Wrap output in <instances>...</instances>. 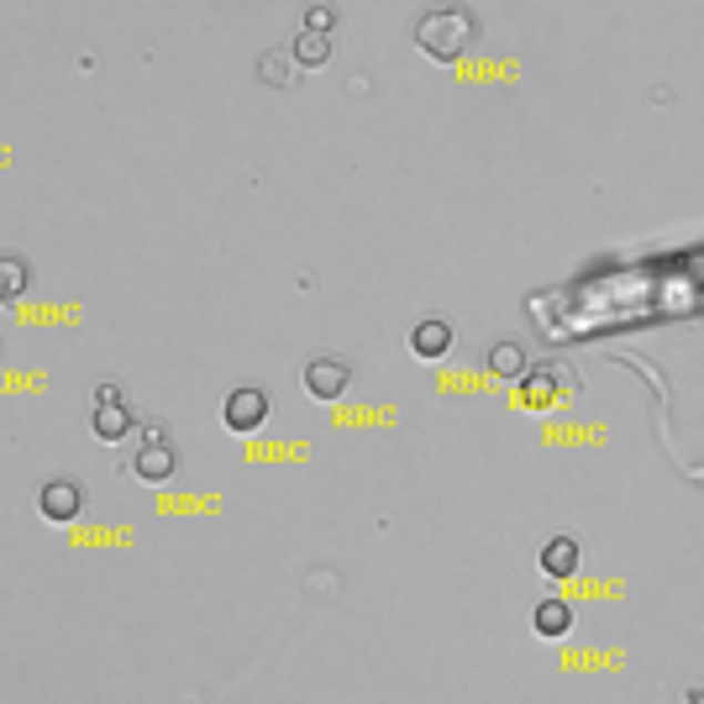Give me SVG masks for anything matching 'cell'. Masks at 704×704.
Listing matches in <instances>:
<instances>
[{"label": "cell", "mask_w": 704, "mask_h": 704, "mask_svg": "<svg viewBox=\"0 0 704 704\" xmlns=\"http://www.w3.org/2000/svg\"><path fill=\"white\" fill-rule=\"evenodd\" d=\"M473 42H479V17L468 6H431V11L416 17V48H421L426 59L452 63V59H463Z\"/></svg>", "instance_id": "1"}, {"label": "cell", "mask_w": 704, "mask_h": 704, "mask_svg": "<svg viewBox=\"0 0 704 704\" xmlns=\"http://www.w3.org/2000/svg\"><path fill=\"white\" fill-rule=\"evenodd\" d=\"M268 410H274L268 389H258V384H242V389H232V395H226L222 421H226V431H237V437H253V431L268 421Z\"/></svg>", "instance_id": "2"}, {"label": "cell", "mask_w": 704, "mask_h": 704, "mask_svg": "<svg viewBox=\"0 0 704 704\" xmlns=\"http://www.w3.org/2000/svg\"><path fill=\"white\" fill-rule=\"evenodd\" d=\"M132 405L121 400L116 384H101L95 389V405H90V431L101 437V442H121V437H132Z\"/></svg>", "instance_id": "3"}, {"label": "cell", "mask_w": 704, "mask_h": 704, "mask_svg": "<svg viewBox=\"0 0 704 704\" xmlns=\"http://www.w3.org/2000/svg\"><path fill=\"white\" fill-rule=\"evenodd\" d=\"M300 384L310 400H343L347 389H353V363H343L337 353H322V358L305 363Z\"/></svg>", "instance_id": "4"}, {"label": "cell", "mask_w": 704, "mask_h": 704, "mask_svg": "<svg viewBox=\"0 0 704 704\" xmlns=\"http://www.w3.org/2000/svg\"><path fill=\"white\" fill-rule=\"evenodd\" d=\"M174 468H180V452H174V442L169 437H142V447L132 452V473H137L142 483H169L174 479Z\"/></svg>", "instance_id": "5"}, {"label": "cell", "mask_w": 704, "mask_h": 704, "mask_svg": "<svg viewBox=\"0 0 704 704\" xmlns=\"http://www.w3.org/2000/svg\"><path fill=\"white\" fill-rule=\"evenodd\" d=\"M80 504H84V494H80V483H74V479H48L38 489L42 521H53V526L74 521V516H80Z\"/></svg>", "instance_id": "6"}, {"label": "cell", "mask_w": 704, "mask_h": 704, "mask_svg": "<svg viewBox=\"0 0 704 704\" xmlns=\"http://www.w3.org/2000/svg\"><path fill=\"white\" fill-rule=\"evenodd\" d=\"M410 353H416V358H426V363L447 358V353H452V326H447L442 316H426V322H416V326H410Z\"/></svg>", "instance_id": "7"}, {"label": "cell", "mask_w": 704, "mask_h": 704, "mask_svg": "<svg viewBox=\"0 0 704 704\" xmlns=\"http://www.w3.org/2000/svg\"><path fill=\"white\" fill-rule=\"evenodd\" d=\"M289 59H295V69H326L331 63V32L300 27V38L289 42Z\"/></svg>", "instance_id": "8"}, {"label": "cell", "mask_w": 704, "mask_h": 704, "mask_svg": "<svg viewBox=\"0 0 704 704\" xmlns=\"http://www.w3.org/2000/svg\"><path fill=\"white\" fill-rule=\"evenodd\" d=\"M489 374L504 384H521L526 374H531V358H526L521 343H494L489 347Z\"/></svg>", "instance_id": "9"}, {"label": "cell", "mask_w": 704, "mask_h": 704, "mask_svg": "<svg viewBox=\"0 0 704 704\" xmlns=\"http://www.w3.org/2000/svg\"><path fill=\"white\" fill-rule=\"evenodd\" d=\"M542 573L547 579H568V573H579V542L573 537H552L542 547Z\"/></svg>", "instance_id": "10"}, {"label": "cell", "mask_w": 704, "mask_h": 704, "mask_svg": "<svg viewBox=\"0 0 704 704\" xmlns=\"http://www.w3.org/2000/svg\"><path fill=\"white\" fill-rule=\"evenodd\" d=\"M531 625H537V636H552V642H558V636L573 631V610H568L563 600H542L537 615H531Z\"/></svg>", "instance_id": "11"}, {"label": "cell", "mask_w": 704, "mask_h": 704, "mask_svg": "<svg viewBox=\"0 0 704 704\" xmlns=\"http://www.w3.org/2000/svg\"><path fill=\"white\" fill-rule=\"evenodd\" d=\"M27 279H32L27 258H17V253H0V305L21 300V295H27Z\"/></svg>", "instance_id": "12"}, {"label": "cell", "mask_w": 704, "mask_h": 704, "mask_svg": "<svg viewBox=\"0 0 704 704\" xmlns=\"http://www.w3.org/2000/svg\"><path fill=\"white\" fill-rule=\"evenodd\" d=\"M258 80H263V84H274V90H284V84L295 80V59H289V53H274V48H268V53L258 59Z\"/></svg>", "instance_id": "13"}, {"label": "cell", "mask_w": 704, "mask_h": 704, "mask_svg": "<svg viewBox=\"0 0 704 704\" xmlns=\"http://www.w3.org/2000/svg\"><path fill=\"white\" fill-rule=\"evenodd\" d=\"M305 27H310V32H331V27H337V11H331V6H310V11H305Z\"/></svg>", "instance_id": "14"}]
</instances>
